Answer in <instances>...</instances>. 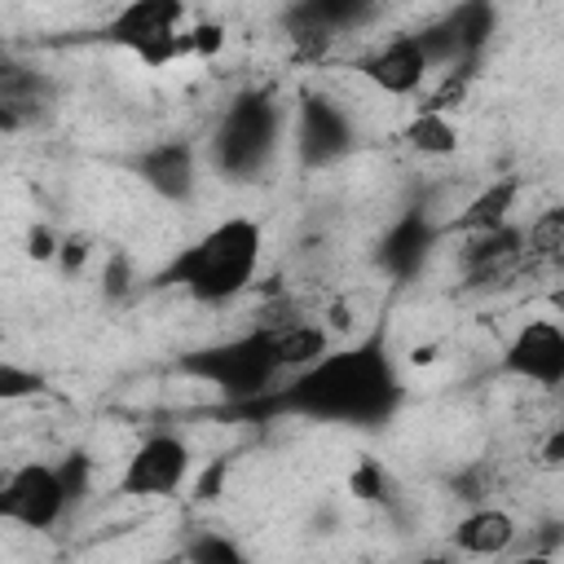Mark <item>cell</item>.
<instances>
[{"label": "cell", "mask_w": 564, "mask_h": 564, "mask_svg": "<svg viewBox=\"0 0 564 564\" xmlns=\"http://www.w3.org/2000/svg\"><path fill=\"white\" fill-rule=\"evenodd\" d=\"M401 397H405V383L397 375V361L388 357L383 335H366L348 348H330L308 370L286 375V383L260 401L264 410H286L317 423L379 427L397 414Z\"/></svg>", "instance_id": "obj_1"}, {"label": "cell", "mask_w": 564, "mask_h": 564, "mask_svg": "<svg viewBox=\"0 0 564 564\" xmlns=\"http://www.w3.org/2000/svg\"><path fill=\"white\" fill-rule=\"evenodd\" d=\"M264 260V229L256 216H225L212 229H203L189 247H181L159 282L176 286L194 304H229L238 300Z\"/></svg>", "instance_id": "obj_2"}, {"label": "cell", "mask_w": 564, "mask_h": 564, "mask_svg": "<svg viewBox=\"0 0 564 564\" xmlns=\"http://www.w3.org/2000/svg\"><path fill=\"white\" fill-rule=\"evenodd\" d=\"M282 128H286L282 101L269 88H251V93L234 97L225 106V115L216 119L207 159H212V167L220 176L251 181V176H260L273 163L278 141H282Z\"/></svg>", "instance_id": "obj_3"}, {"label": "cell", "mask_w": 564, "mask_h": 564, "mask_svg": "<svg viewBox=\"0 0 564 564\" xmlns=\"http://www.w3.org/2000/svg\"><path fill=\"white\" fill-rule=\"evenodd\" d=\"M181 370L194 375L198 383L216 388L225 401H260L273 392L282 366H278V352H273V339H269V326H256L238 339H225V344H212V348H198L189 357H181Z\"/></svg>", "instance_id": "obj_4"}, {"label": "cell", "mask_w": 564, "mask_h": 564, "mask_svg": "<svg viewBox=\"0 0 564 564\" xmlns=\"http://www.w3.org/2000/svg\"><path fill=\"white\" fill-rule=\"evenodd\" d=\"M101 44L132 53L141 66L163 70L189 53V4L185 0H123L101 22Z\"/></svg>", "instance_id": "obj_5"}, {"label": "cell", "mask_w": 564, "mask_h": 564, "mask_svg": "<svg viewBox=\"0 0 564 564\" xmlns=\"http://www.w3.org/2000/svg\"><path fill=\"white\" fill-rule=\"evenodd\" d=\"M70 489L62 480V467L57 463H18L4 471L0 480V520L9 524H22V529H53L66 511H70Z\"/></svg>", "instance_id": "obj_6"}, {"label": "cell", "mask_w": 564, "mask_h": 564, "mask_svg": "<svg viewBox=\"0 0 564 564\" xmlns=\"http://www.w3.org/2000/svg\"><path fill=\"white\" fill-rule=\"evenodd\" d=\"M194 454L176 432H150L119 471V494L123 498H172L189 480Z\"/></svg>", "instance_id": "obj_7"}, {"label": "cell", "mask_w": 564, "mask_h": 564, "mask_svg": "<svg viewBox=\"0 0 564 564\" xmlns=\"http://www.w3.org/2000/svg\"><path fill=\"white\" fill-rule=\"evenodd\" d=\"M498 370L520 379V383H533V388H564V326L551 322V317H529L511 330V339L502 344V357H498Z\"/></svg>", "instance_id": "obj_8"}, {"label": "cell", "mask_w": 564, "mask_h": 564, "mask_svg": "<svg viewBox=\"0 0 564 564\" xmlns=\"http://www.w3.org/2000/svg\"><path fill=\"white\" fill-rule=\"evenodd\" d=\"M295 150L304 167H330L352 150V119L339 101L304 93L295 106Z\"/></svg>", "instance_id": "obj_9"}, {"label": "cell", "mask_w": 564, "mask_h": 564, "mask_svg": "<svg viewBox=\"0 0 564 564\" xmlns=\"http://www.w3.org/2000/svg\"><path fill=\"white\" fill-rule=\"evenodd\" d=\"M357 75H361L375 93L405 101V97H419V93H423V84H427V75H432V62H427L419 35H397V40L370 48L366 57H357Z\"/></svg>", "instance_id": "obj_10"}, {"label": "cell", "mask_w": 564, "mask_h": 564, "mask_svg": "<svg viewBox=\"0 0 564 564\" xmlns=\"http://www.w3.org/2000/svg\"><path fill=\"white\" fill-rule=\"evenodd\" d=\"M436 225L427 220V212H401L397 220H392V229L383 234V247H379V269L383 273H392L397 282H410L419 269H423V260L432 256V242H436Z\"/></svg>", "instance_id": "obj_11"}, {"label": "cell", "mask_w": 564, "mask_h": 564, "mask_svg": "<svg viewBox=\"0 0 564 564\" xmlns=\"http://www.w3.org/2000/svg\"><path fill=\"white\" fill-rule=\"evenodd\" d=\"M137 176L167 203H185L194 194V181H198V163H194V150L185 141H159L150 150H141L137 159Z\"/></svg>", "instance_id": "obj_12"}, {"label": "cell", "mask_w": 564, "mask_h": 564, "mask_svg": "<svg viewBox=\"0 0 564 564\" xmlns=\"http://www.w3.org/2000/svg\"><path fill=\"white\" fill-rule=\"evenodd\" d=\"M264 326H269V339H273V352H278L282 375L308 370L313 361H322V357L335 348V344H330V326L308 322V317H273V322H264Z\"/></svg>", "instance_id": "obj_13"}, {"label": "cell", "mask_w": 564, "mask_h": 564, "mask_svg": "<svg viewBox=\"0 0 564 564\" xmlns=\"http://www.w3.org/2000/svg\"><path fill=\"white\" fill-rule=\"evenodd\" d=\"M516 520L502 507H471L454 524V546L467 555H507L516 546Z\"/></svg>", "instance_id": "obj_14"}, {"label": "cell", "mask_w": 564, "mask_h": 564, "mask_svg": "<svg viewBox=\"0 0 564 564\" xmlns=\"http://www.w3.org/2000/svg\"><path fill=\"white\" fill-rule=\"evenodd\" d=\"M445 26L458 44V66H476L498 31V9H494V0H458L445 13Z\"/></svg>", "instance_id": "obj_15"}, {"label": "cell", "mask_w": 564, "mask_h": 564, "mask_svg": "<svg viewBox=\"0 0 564 564\" xmlns=\"http://www.w3.org/2000/svg\"><path fill=\"white\" fill-rule=\"evenodd\" d=\"M524 181L520 176H498L489 181L454 220H449V234H480V229H494V225H507L511 212H516V198H520Z\"/></svg>", "instance_id": "obj_16"}, {"label": "cell", "mask_w": 564, "mask_h": 564, "mask_svg": "<svg viewBox=\"0 0 564 564\" xmlns=\"http://www.w3.org/2000/svg\"><path fill=\"white\" fill-rule=\"evenodd\" d=\"M370 13H375V0H295L286 22H313L339 35L348 26H361Z\"/></svg>", "instance_id": "obj_17"}, {"label": "cell", "mask_w": 564, "mask_h": 564, "mask_svg": "<svg viewBox=\"0 0 564 564\" xmlns=\"http://www.w3.org/2000/svg\"><path fill=\"white\" fill-rule=\"evenodd\" d=\"M405 141H410L419 154H427V159H445V154L458 150V128H454L449 110H423V106H419V115H414L410 128H405Z\"/></svg>", "instance_id": "obj_18"}, {"label": "cell", "mask_w": 564, "mask_h": 564, "mask_svg": "<svg viewBox=\"0 0 564 564\" xmlns=\"http://www.w3.org/2000/svg\"><path fill=\"white\" fill-rule=\"evenodd\" d=\"M529 260H564V207H546L524 225Z\"/></svg>", "instance_id": "obj_19"}, {"label": "cell", "mask_w": 564, "mask_h": 564, "mask_svg": "<svg viewBox=\"0 0 564 564\" xmlns=\"http://www.w3.org/2000/svg\"><path fill=\"white\" fill-rule=\"evenodd\" d=\"M348 489H352V498H361V502H379V498H388L383 467H379L375 458H361V463L352 467V476H348Z\"/></svg>", "instance_id": "obj_20"}, {"label": "cell", "mask_w": 564, "mask_h": 564, "mask_svg": "<svg viewBox=\"0 0 564 564\" xmlns=\"http://www.w3.org/2000/svg\"><path fill=\"white\" fill-rule=\"evenodd\" d=\"M35 392H40V375L35 370H22L18 361L0 366V397L4 401H22V397H35Z\"/></svg>", "instance_id": "obj_21"}, {"label": "cell", "mask_w": 564, "mask_h": 564, "mask_svg": "<svg viewBox=\"0 0 564 564\" xmlns=\"http://www.w3.org/2000/svg\"><path fill=\"white\" fill-rule=\"evenodd\" d=\"M185 555H189V560H203V564H238V560H242V551H238L234 542L216 538V533H203L198 542H189Z\"/></svg>", "instance_id": "obj_22"}, {"label": "cell", "mask_w": 564, "mask_h": 564, "mask_svg": "<svg viewBox=\"0 0 564 564\" xmlns=\"http://www.w3.org/2000/svg\"><path fill=\"white\" fill-rule=\"evenodd\" d=\"M225 48V22H194L189 26V53L194 57H216Z\"/></svg>", "instance_id": "obj_23"}, {"label": "cell", "mask_w": 564, "mask_h": 564, "mask_svg": "<svg viewBox=\"0 0 564 564\" xmlns=\"http://www.w3.org/2000/svg\"><path fill=\"white\" fill-rule=\"evenodd\" d=\"M57 247H62V238H57L48 225H31V234H26V251H31L35 260H57Z\"/></svg>", "instance_id": "obj_24"}, {"label": "cell", "mask_w": 564, "mask_h": 564, "mask_svg": "<svg viewBox=\"0 0 564 564\" xmlns=\"http://www.w3.org/2000/svg\"><path fill=\"white\" fill-rule=\"evenodd\" d=\"M128 282H132V264H128V256H110V264H106V273H101L106 295H123Z\"/></svg>", "instance_id": "obj_25"}, {"label": "cell", "mask_w": 564, "mask_h": 564, "mask_svg": "<svg viewBox=\"0 0 564 564\" xmlns=\"http://www.w3.org/2000/svg\"><path fill=\"white\" fill-rule=\"evenodd\" d=\"M84 260H88V238H62V247H57V264H62L66 273H79Z\"/></svg>", "instance_id": "obj_26"}, {"label": "cell", "mask_w": 564, "mask_h": 564, "mask_svg": "<svg viewBox=\"0 0 564 564\" xmlns=\"http://www.w3.org/2000/svg\"><path fill=\"white\" fill-rule=\"evenodd\" d=\"M538 458H542L546 467H564V423H560L555 432H546V441H542Z\"/></svg>", "instance_id": "obj_27"}, {"label": "cell", "mask_w": 564, "mask_h": 564, "mask_svg": "<svg viewBox=\"0 0 564 564\" xmlns=\"http://www.w3.org/2000/svg\"><path fill=\"white\" fill-rule=\"evenodd\" d=\"M220 476H225V463H216V467L198 480V498H216V494H220Z\"/></svg>", "instance_id": "obj_28"}, {"label": "cell", "mask_w": 564, "mask_h": 564, "mask_svg": "<svg viewBox=\"0 0 564 564\" xmlns=\"http://www.w3.org/2000/svg\"><path fill=\"white\" fill-rule=\"evenodd\" d=\"M551 308H555V313H564V291H551Z\"/></svg>", "instance_id": "obj_29"}]
</instances>
